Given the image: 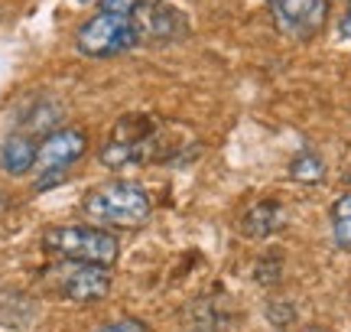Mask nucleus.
<instances>
[{"label": "nucleus", "mask_w": 351, "mask_h": 332, "mask_svg": "<svg viewBox=\"0 0 351 332\" xmlns=\"http://www.w3.org/2000/svg\"><path fill=\"white\" fill-rule=\"evenodd\" d=\"M179 154V141L166 137V124L150 115H127L117 121L111 141L101 147V163L121 169L134 163H160Z\"/></svg>", "instance_id": "obj_1"}, {"label": "nucleus", "mask_w": 351, "mask_h": 332, "mask_svg": "<svg viewBox=\"0 0 351 332\" xmlns=\"http://www.w3.org/2000/svg\"><path fill=\"white\" fill-rule=\"evenodd\" d=\"M85 212L98 225H117V228H137L150 218V195L137 182H108L85 195Z\"/></svg>", "instance_id": "obj_2"}, {"label": "nucleus", "mask_w": 351, "mask_h": 332, "mask_svg": "<svg viewBox=\"0 0 351 332\" xmlns=\"http://www.w3.org/2000/svg\"><path fill=\"white\" fill-rule=\"evenodd\" d=\"M43 244L65 261H88V264H104V268H111L117 261V238L101 228H88V225L49 228L43 235Z\"/></svg>", "instance_id": "obj_3"}, {"label": "nucleus", "mask_w": 351, "mask_h": 332, "mask_svg": "<svg viewBox=\"0 0 351 332\" xmlns=\"http://www.w3.org/2000/svg\"><path fill=\"white\" fill-rule=\"evenodd\" d=\"M43 281L52 294L75 300V303H91V300H104L111 290V270L104 264H88V261H65L46 268Z\"/></svg>", "instance_id": "obj_4"}, {"label": "nucleus", "mask_w": 351, "mask_h": 332, "mask_svg": "<svg viewBox=\"0 0 351 332\" xmlns=\"http://www.w3.org/2000/svg\"><path fill=\"white\" fill-rule=\"evenodd\" d=\"M75 46L91 59H108V56H121V52L137 46V33L134 23L124 13H104L91 16L88 23L75 33Z\"/></svg>", "instance_id": "obj_5"}, {"label": "nucleus", "mask_w": 351, "mask_h": 332, "mask_svg": "<svg viewBox=\"0 0 351 332\" xmlns=\"http://www.w3.org/2000/svg\"><path fill=\"white\" fill-rule=\"evenodd\" d=\"M88 150V137L85 130H52L46 134V141L39 143L36 154V169H39V182L36 192L59 182V179L72 169V163H78Z\"/></svg>", "instance_id": "obj_6"}, {"label": "nucleus", "mask_w": 351, "mask_h": 332, "mask_svg": "<svg viewBox=\"0 0 351 332\" xmlns=\"http://www.w3.org/2000/svg\"><path fill=\"white\" fill-rule=\"evenodd\" d=\"M130 23L137 33V46L140 43H153V46H163V43H176V39L186 36V16L163 3V0H137L134 10H130Z\"/></svg>", "instance_id": "obj_7"}, {"label": "nucleus", "mask_w": 351, "mask_h": 332, "mask_svg": "<svg viewBox=\"0 0 351 332\" xmlns=\"http://www.w3.org/2000/svg\"><path fill=\"white\" fill-rule=\"evenodd\" d=\"M328 20V0H276L274 23L289 39H313Z\"/></svg>", "instance_id": "obj_8"}, {"label": "nucleus", "mask_w": 351, "mask_h": 332, "mask_svg": "<svg viewBox=\"0 0 351 332\" xmlns=\"http://www.w3.org/2000/svg\"><path fill=\"white\" fill-rule=\"evenodd\" d=\"M36 154H39V147L33 143V137L13 134V137H7L3 147H0V166H3V173H10V176H23L29 169H36Z\"/></svg>", "instance_id": "obj_9"}, {"label": "nucleus", "mask_w": 351, "mask_h": 332, "mask_svg": "<svg viewBox=\"0 0 351 332\" xmlns=\"http://www.w3.org/2000/svg\"><path fill=\"white\" fill-rule=\"evenodd\" d=\"M241 228L247 238H270L274 231L283 228V209L276 202H257L254 209H247Z\"/></svg>", "instance_id": "obj_10"}, {"label": "nucleus", "mask_w": 351, "mask_h": 332, "mask_svg": "<svg viewBox=\"0 0 351 332\" xmlns=\"http://www.w3.org/2000/svg\"><path fill=\"white\" fill-rule=\"evenodd\" d=\"M332 235L341 251H351V192H345L332 205Z\"/></svg>", "instance_id": "obj_11"}, {"label": "nucleus", "mask_w": 351, "mask_h": 332, "mask_svg": "<svg viewBox=\"0 0 351 332\" xmlns=\"http://www.w3.org/2000/svg\"><path fill=\"white\" fill-rule=\"evenodd\" d=\"M289 176L300 179V182H319V179L326 176V163L319 160L315 154H300L293 163H289Z\"/></svg>", "instance_id": "obj_12"}, {"label": "nucleus", "mask_w": 351, "mask_h": 332, "mask_svg": "<svg viewBox=\"0 0 351 332\" xmlns=\"http://www.w3.org/2000/svg\"><path fill=\"white\" fill-rule=\"evenodd\" d=\"M134 3H137V0H101L98 10H104V13H124V16H130Z\"/></svg>", "instance_id": "obj_13"}, {"label": "nucleus", "mask_w": 351, "mask_h": 332, "mask_svg": "<svg viewBox=\"0 0 351 332\" xmlns=\"http://www.w3.org/2000/svg\"><path fill=\"white\" fill-rule=\"evenodd\" d=\"M98 332H147V329H143V322H137V320H117Z\"/></svg>", "instance_id": "obj_14"}, {"label": "nucleus", "mask_w": 351, "mask_h": 332, "mask_svg": "<svg viewBox=\"0 0 351 332\" xmlns=\"http://www.w3.org/2000/svg\"><path fill=\"white\" fill-rule=\"evenodd\" d=\"M339 29H341V36L345 39H351V10L341 16V23H339Z\"/></svg>", "instance_id": "obj_15"}, {"label": "nucleus", "mask_w": 351, "mask_h": 332, "mask_svg": "<svg viewBox=\"0 0 351 332\" xmlns=\"http://www.w3.org/2000/svg\"><path fill=\"white\" fill-rule=\"evenodd\" d=\"M82 3H88V0H82Z\"/></svg>", "instance_id": "obj_16"}, {"label": "nucleus", "mask_w": 351, "mask_h": 332, "mask_svg": "<svg viewBox=\"0 0 351 332\" xmlns=\"http://www.w3.org/2000/svg\"><path fill=\"white\" fill-rule=\"evenodd\" d=\"M270 3H276V0H270Z\"/></svg>", "instance_id": "obj_17"}]
</instances>
